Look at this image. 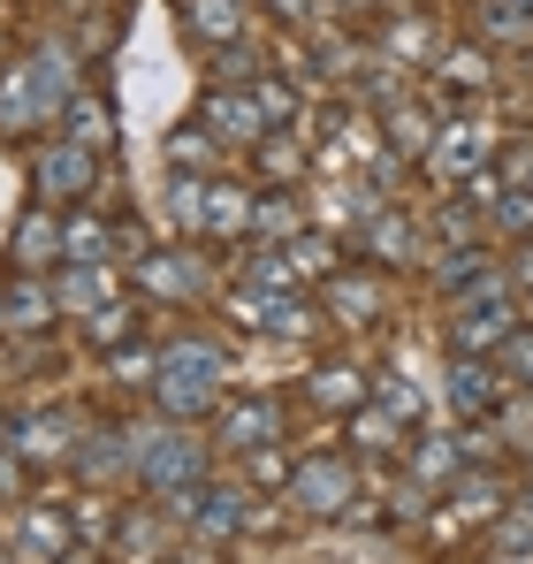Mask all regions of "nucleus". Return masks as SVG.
Wrapping results in <instances>:
<instances>
[{
  "instance_id": "1",
  "label": "nucleus",
  "mask_w": 533,
  "mask_h": 564,
  "mask_svg": "<svg viewBox=\"0 0 533 564\" xmlns=\"http://www.w3.org/2000/svg\"><path fill=\"white\" fill-rule=\"evenodd\" d=\"M229 397V351L206 344V336H183L161 351V375H153V404L168 420H206L214 404Z\"/></svg>"
},
{
  "instance_id": "2",
  "label": "nucleus",
  "mask_w": 533,
  "mask_h": 564,
  "mask_svg": "<svg viewBox=\"0 0 533 564\" xmlns=\"http://www.w3.org/2000/svg\"><path fill=\"white\" fill-rule=\"evenodd\" d=\"M138 488L145 496H161L176 519L198 511V488H206V443L191 435V427H153V443H145V458H138Z\"/></svg>"
},
{
  "instance_id": "3",
  "label": "nucleus",
  "mask_w": 533,
  "mask_h": 564,
  "mask_svg": "<svg viewBox=\"0 0 533 564\" xmlns=\"http://www.w3.org/2000/svg\"><path fill=\"white\" fill-rule=\"evenodd\" d=\"M519 328H526V313H519L511 282H488V290H472V297H457V305H449L443 344H449V359H496Z\"/></svg>"
},
{
  "instance_id": "4",
  "label": "nucleus",
  "mask_w": 533,
  "mask_h": 564,
  "mask_svg": "<svg viewBox=\"0 0 533 564\" xmlns=\"http://www.w3.org/2000/svg\"><path fill=\"white\" fill-rule=\"evenodd\" d=\"M290 511L297 519H344L358 503V473H351V458L344 451H320V458H297L290 466Z\"/></svg>"
},
{
  "instance_id": "5",
  "label": "nucleus",
  "mask_w": 533,
  "mask_h": 564,
  "mask_svg": "<svg viewBox=\"0 0 533 564\" xmlns=\"http://www.w3.org/2000/svg\"><path fill=\"white\" fill-rule=\"evenodd\" d=\"M31 184H39V198L46 206H85L91 184H99V161H91V145H77V138H54V145H39L31 153Z\"/></svg>"
},
{
  "instance_id": "6",
  "label": "nucleus",
  "mask_w": 533,
  "mask_h": 564,
  "mask_svg": "<svg viewBox=\"0 0 533 564\" xmlns=\"http://www.w3.org/2000/svg\"><path fill=\"white\" fill-rule=\"evenodd\" d=\"M130 290L153 297V305H191L206 290V260L191 245H153L145 260H130Z\"/></svg>"
},
{
  "instance_id": "7",
  "label": "nucleus",
  "mask_w": 533,
  "mask_h": 564,
  "mask_svg": "<svg viewBox=\"0 0 533 564\" xmlns=\"http://www.w3.org/2000/svg\"><path fill=\"white\" fill-rule=\"evenodd\" d=\"M77 550V519L62 503H15V527H8V564H62Z\"/></svg>"
},
{
  "instance_id": "8",
  "label": "nucleus",
  "mask_w": 533,
  "mask_h": 564,
  "mask_svg": "<svg viewBox=\"0 0 533 564\" xmlns=\"http://www.w3.org/2000/svg\"><path fill=\"white\" fill-rule=\"evenodd\" d=\"M214 443L229 451V458H252V451H266V443H282V397H266V389H252V397H221L214 404Z\"/></svg>"
},
{
  "instance_id": "9",
  "label": "nucleus",
  "mask_w": 533,
  "mask_h": 564,
  "mask_svg": "<svg viewBox=\"0 0 533 564\" xmlns=\"http://www.w3.org/2000/svg\"><path fill=\"white\" fill-rule=\"evenodd\" d=\"M198 122H206L221 145H260L266 138V115H260V93H252V85H206V93H198Z\"/></svg>"
},
{
  "instance_id": "10",
  "label": "nucleus",
  "mask_w": 533,
  "mask_h": 564,
  "mask_svg": "<svg viewBox=\"0 0 533 564\" xmlns=\"http://www.w3.org/2000/svg\"><path fill=\"white\" fill-rule=\"evenodd\" d=\"M176 511L161 503V496H138V503H122V527H115V550L130 564H161L168 550H176Z\"/></svg>"
},
{
  "instance_id": "11",
  "label": "nucleus",
  "mask_w": 533,
  "mask_h": 564,
  "mask_svg": "<svg viewBox=\"0 0 533 564\" xmlns=\"http://www.w3.org/2000/svg\"><path fill=\"white\" fill-rule=\"evenodd\" d=\"M8 443L23 451V466L39 473V466H69V458H77V443H85V427H77L62 404H46V412H31V420H15V427H8Z\"/></svg>"
},
{
  "instance_id": "12",
  "label": "nucleus",
  "mask_w": 533,
  "mask_h": 564,
  "mask_svg": "<svg viewBox=\"0 0 533 564\" xmlns=\"http://www.w3.org/2000/svg\"><path fill=\"white\" fill-rule=\"evenodd\" d=\"M252 496H260L252 480H206V488H198L191 527H198L206 542H237V534H252V519H260V511H252Z\"/></svg>"
},
{
  "instance_id": "13",
  "label": "nucleus",
  "mask_w": 533,
  "mask_h": 564,
  "mask_svg": "<svg viewBox=\"0 0 533 564\" xmlns=\"http://www.w3.org/2000/svg\"><path fill=\"white\" fill-rule=\"evenodd\" d=\"M62 268V206H31L15 221V252H8V275H54Z\"/></svg>"
},
{
  "instance_id": "14",
  "label": "nucleus",
  "mask_w": 533,
  "mask_h": 564,
  "mask_svg": "<svg viewBox=\"0 0 533 564\" xmlns=\"http://www.w3.org/2000/svg\"><path fill=\"white\" fill-rule=\"evenodd\" d=\"M503 397H511V381H503L496 359H457V367H449V404H457V420H496Z\"/></svg>"
},
{
  "instance_id": "15",
  "label": "nucleus",
  "mask_w": 533,
  "mask_h": 564,
  "mask_svg": "<svg viewBox=\"0 0 533 564\" xmlns=\"http://www.w3.org/2000/svg\"><path fill=\"white\" fill-rule=\"evenodd\" d=\"M435 138H443V115H435V107H420V99H389V115H381V145H389L396 161H427Z\"/></svg>"
},
{
  "instance_id": "16",
  "label": "nucleus",
  "mask_w": 533,
  "mask_h": 564,
  "mask_svg": "<svg viewBox=\"0 0 533 564\" xmlns=\"http://www.w3.org/2000/svg\"><path fill=\"white\" fill-rule=\"evenodd\" d=\"M358 252H373L381 268H412V260H420V221L396 214V206H373L366 229H358Z\"/></svg>"
},
{
  "instance_id": "17",
  "label": "nucleus",
  "mask_w": 533,
  "mask_h": 564,
  "mask_svg": "<svg viewBox=\"0 0 533 564\" xmlns=\"http://www.w3.org/2000/svg\"><path fill=\"white\" fill-rule=\"evenodd\" d=\"M488 130L480 122H443V138H435V153H427V169L443 176V184H472L480 176V161H488Z\"/></svg>"
},
{
  "instance_id": "18",
  "label": "nucleus",
  "mask_w": 533,
  "mask_h": 564,
  "mask_svg": "<svg viewBox=\"0 0 533 564\" xmlns=\"http://www.w3.org/2000/svg\"><path fill=\"white\" fill-rule=\"evenodd\" d=\"M252 184H229V176H206V229L198 237H214V245H229V237H252Z\"/></svg>"
},
{
  "instance_id": "19",
  "label": "nucleus",
  "mask_w": 533,
  "mask_h": 564,
  "mask_svg": "<svg viewBox=\"0 0 533 564\" xmlns=\"http://www.w3.org/2000/svg\"><path fill=\"white\" fill-rule=\"evenodd\" d=\"M244 23H252L244 0H183V31H191L198 46H214V54H221V46H244Z\"/></svg>"
},
{
  "instance_id": "20",
  "label": "nucleus",
  "mask_w": 533,
  "mask_h": 564,
  "mask_svg": "<svg viewBox=\"0 0 533 564\" xmlns=\"http://www.w3.org/2000/svg\"><path fill=\"white\" fill-rule=\"evenodd\" d=\"M404 466L420 473L412 488H435V496H443L449 480L465 473V443H457V435H412V443H404Z\"/></svg>"
},
{
  "instance_id": "21",
  "label": "nucleus",
  "mask_w": 533,
  "mask_h": 564,
  "mask_svg": "<svg viewBox=\"0 0 533 564\" xmlns=\"http://www.w3.org/2000/svg\"><path fill=\"white\" fill-rule=\"evenodd\" d=\"M107 290H115L107 260H62V268H54V297H62V313H77V321L107 305Z\"/></svg>"
},
{
  "instance_id": "22",
  "label": "nucleus",
  "mask_w": 533,
  "mask_h": 564,
  "mask_svg": "<svg viewBox=\"0 0 533 564\" xmlns=\"http://www.w3.org/2000/svg\"><path fill=\"white\" fill-rule=\"evenodd\" d=\"M320 297L336 305V321H344V328H373V321H381V290L358 275V268H336V275L320 282Z\"/></svg>"
},
{
  "instance_id": "23",
  "label": "nucleus",
  "mask_w": 533,
  "mask_h": 564,
  "mask_svg": "<svg viewBox=\"0 0 533 564\" xmlns=\"http://www.w3.org/2000/svg\"><path fill=\"white\" fill-rule=\"evenodd\" d=\"M54 313H62V297H54V275H8V328H15V336L46 328Z\"/></svg>"
},
{
  "instance_id": "24",
  "label": "nucleus",
  "mask_w": 533,
  "mask_h": 564,
  "mask_svg": "<svg viewBox=\"0 0 533 564\" xmlns=\"http://www.w3.org/2000/svg\"><path fill=\"white\" fill-rule=\"evenodd\" d=\"M435 54H443V31H435V15H404V23H389V31H381V62L427 69Z\"/></svg>"
},
{
  "instance_id": "25",
  "label": "nucleus",
  "mask_w": 533,
  "mask_h": 564,
  "mask_svg": "<svg viewBox=\"0 0 533 564\" xmlns=\"http://www.w3.org/2000/svg\"><path fill=\"white\" fill-rule=\"evenodd\" d=\"M305 221H297V198H290V184H266L260 198H252V237L244 245H290Z\"/></svg>"
},
{
  "instance_id": "26",
  "label": "nucleus",
  "mask_w": 533,
  "mask_h": 564,
  "mask_svg": "<svg viewBox=\"0 0 533 564\" xmlns=\"http://www.w3.org/2000/svg\"><path fill=\"white\" fill-rule=\"evenodd\" d=\"M305 397L313 404H328V412H358L366 397H373V381H366V367H320V375H305Z\"/></svg>"
},
{
  "instance_id": "27",
  "label": "nucleus",
  "mask_w": 533,
  "mask_h": 564,
  "mask_svg": "<svg viewBox=\"0 0 533 564\" xmlns=\"http://www.w3.org/2000/svg\"><path fill=\"white\" fill-rule=\"evenodd\" d=\"M351 443H358V451H381V458H404V443H412V435H404V420H396V412H381V404L366 397V404L351 412Z\"/></svg>"
},
{
  "instance_id": "28",
  "label": "nucleus",
  "mask_w": 533,
  "mask_h": 564,
  "mask_svg": "<svg viewBox=\"0 0 533 564\" xmlns=\"http://www.w3.org/2000/svg\"><path fill=\"white\" fill-rule=\"evenodd\" d=\"M488 550H496V557H533V503L526 496H519V503H503V511H496V519H488Z\"/></svg>"
},
{
  "instance_id": "29",
  "label": "nucleus",
  "mask_w": 533,
  "mask_h": 564,
  "mask_svg": "<svg viewBox=\"0 0 533 564\" xmlns=\"http://www.w3.org/2000/svg\"><path fill=\"white\" fill-rule=\"evenodd\" d=\"M130 336H138V305H130V297H107L99 313H85V344L91 351H122Z\"/></svg>"
},
{
  "instance_id": "30",
  "label": "nucleus",
  "mask_w": 533,
  "mask_h": 564,
  "mask_svg": "<svg viewBox=\"0 0 533 564\" xmlns=\"http://www.w3.org/2000/svg\"><path fill=\"white\" fill-rule=\"evenodd\" d=\"M282 252H290V268H297V282H328L336 268H344V252H336V237H313V229H297V237H290Z\"/></svg>"
},
{
  "instance_id": "31",
  "label": "nucleus",
  "mask_w": 533,
  "mask_h": 564,
  "mask_svg": "<svg viewBox=\"0 0 533 564\" xmlns=\"http://www.w3.org/2000/svg\"><path fill=\"white\" fill-rule=\"evenodd\" d=\"M435 77H443L449 93H480L496 69H488V54H480V46H457V54H443V62H435Z\"/></svg>"
},
{
  "instance_id": "32",
  "label": "nucleus",
  "mask_w": 533,
  "mask_h": 564,
  "mask_svg": "<svg viewBox=\"0 0 533 564\" xmlns=\"http://www.w3.org/2000/svg\"><path fill=\"white\" fill-rule=\"evenodd\" d=\"M373 404H381V412H396L404 427L427 412V397H420V381H412V375H373Z\"/></svg>"
},
{
  "instance_id": "33",
  "label": "nucleus",
  "mask_w": 533,
  "mask_h": 564,
  "mask_svg": "<svg viewBox=\"0 0 533 564\" xmlns=\"http://www.w3.org/2000/svg\"><path fill=\"white\" fill-rule=\"evenodd\" d=\"M107 375H115V381H138V389H153V375H161V351H153V344H122V351H107Z\"/></svg>"
},
{
  "instance_id": "34",
  "label": "nucleus",
  "mask_w": 533,
  "mask_h": 564,
  "mask_svg": "<svg viewBox=\"0 0 533 564\" xmlns=\"http://www.w3.org/2000/svg\"><path fill=\"white\" fill-rule=\"evenodd\" d=\"M480 23L496 39H533V0H480Z\"/></svg>"
},
{
  "instance_id": "35",
  "label": "nucleus",
  "mask_w": 533,
  "mask_h": 564,
  "mask_svg": "<svg viewBox=\"0 0 533 564\" xmlns=\"http://www.w3.org/2000/svg\"><path fill=\"white\" fill-rule=\"evenodd\" d=\"M266 336H282V344H297V336H320V305H305V297H282V305H274V321H266Z\"/></svg>"
},
{
  "instance_id": "36",
  "label": "nucleus",
  "mask_w": 533,
  "mask_h": 564,
  "mask_svg": "<svg viewBox=\"0 0 533 564\" xmlns=\"http://www.w3.org/2000/svg\"><path fill=\"white\" fill-rule=\"evenodd\" d=\"M244 480H252L260 496H282V488H290V458L266 443V451H252V458H244Z\"/></svg>"
},
{
  "instance_id": "37",
  "label": "nucleus",
  "mask_w": 533,
  "mask_h": 564,
  "mask_svg": "<svg viewBox=\"0 0 533 564\" xmlns=\"http://www.w3.org/2000/svg\"><path fill=\"white\" fill-rule=\"evenodd\" d=\"M496 367H503V381H511V389H533V321L511 336V344H503V351H496Z\"/></svg>"
},
{
  "instance_id": "38",
  "label": "nucleus",
  "mask_w": 533,
  "mask_h": 564,
  "mask_svg": "<svg viewBox=\"0 0 533 564\" xmlns=\"http://www.w3.org/2000/svg\"><path fill=\"white\" fill-rule=\"evenodd\" d=\"M214 85H260V46H221L214 54Z\"/></svg>"
},
{
  "instance_id": "39",
  "label": "nucleus",
  "mask_w": 533,
  "mask_h": 564,
  "mask_svg": "<svg viewBox=\"0 0 533 564\" xmlns=\"http://www.w3.org/2000/svg\"><path fill=\"white\" fill-rule=\"evenodd\" d=\"M252 93H260V115H266V130H290V122H297V93H290L282 77H260Z\"/></svg>"
},
{
  "instance_id": "40",
  "label": "nucleus",
  "mask_w": 533,
  "mask_h": 564,
  "mask_svg": "<svg viewBox=\"0 0 533 564\" xmlns=\"http://www.w3.org/2000/svg\"><path fill=\"white\" fill-rule=\"evenodd\" d=\"M214 161V130H168V169H206Z\"/></svg>"
},
{
  "instance_id": "41",
  "label": "nucleus",
  "mask_w": 533,
  "mask_h": 564,
  "mask_svg": "<svg viewBox=\"0 0 533 564\" xmlns=\"http://www.w3.org/2000/svg\"><path fill=\"white\" fill-rule=\"evenodd\" d=\"M252 153H260V169H266V176H282V184H290V176H297V169H305V153H297V145H290V138H274V130H266L260 145H252Z\"/></svg>"
},
{
  "instance_id": "42",
  "label": "nucleus",
  "mask_w": 533,
  "mask_h": 564,
  "mask_svg": "<svg viewBox=\"0 0 533 564\" xmlns=\"http://www.w3.org/2000/svg\"><path fill=\"white\" fill-rule=\"evenodd\" d=\"M23 488H31L23 451H15V443H0V503H23Z\"/></svg>"
},
{
  "instance_id": "43",
  "label": "nucleus",
  "mask_w": 533,
  "mask_h": 564,
  "mask_svg": "<svg viewBox=\"0 0 533 564\" xmlns=\"http://www.w3.org/2000/svg\"><path fill=\"white\" fill-rule=\"evenodd\" d=\"M69 138H77V145H107V99H85V107L69 115Z\"/></svg>"
},
{
  "instance_id": "44",
  "label": "nucleus",
  "mask_w": 533,
  "mask_h": 564,
  "mask_svg": "<svg viewBox=\"0 0 533 564\" xmlns=\"http://www.w3.org/2000/svg\"><path fill=\"white\" fill-rule=\"evenodd\" d=\"M266 8H274L282 23H313V0H266Z\"/></svg>"
},
{
  "instance_id": "45",
  "label": "nucleus",
  "mask_w": 533,
  "mask_h": 564,
  "mask_svg": "<svg viewBox=\"0 0 533 564\" xmlns=\"http://www.w3.org/2000/svg\"><path fill=\"white\" fill-rule=\"evenodd\" d=\"M503 275H511V290H526V297H533V245H526V260H519V268H503Z\"/></svg>"
},
{
  "instance_id": "46",
  "label": "nucleus",
  "mask_w": 533,
  "mask_h": 564,
  "mask_svg": "<svg viewBox=\"0 0 533 564\" xmlns=\"http://www.w3.org/2000/svg\"><path fill=\"white\" fill-rule=\"evenodd\" d=\"M62 564H107V557H99V550H85V542H77V550H69V557H62Z\"/></svg>"
},
{
  "instance_id": "47",
  "label": "nucleus",
  "mask_w": 533,
  "mask_h": 564,
  "mask_svg": "<svg viewBox=\"0 0 533 564\" xmlns=\"http://www.w3.org/2000/svg\"><path fill=\"white\" fill-rule=\"evenodd\" d=\"M328 8H336V15H366L373 0H328Z\"/></svg>"
},
{
  "instance_id": "48",
  "label": "nucleus",
  "mask_w": 533,
  "mask_h": 564,
  "mask_svg": "<svg viewBox=\"0 0 533 564\" xmlns=\"http://www.w3.org/2000/svg\"><path fill=\"white\" fill-rule=\"evenodd\" d=\"M0 336H8V282H0Z\"/></svg>"
},
{
  "instance_id": "49",
  "label": "nucleus",
  "mask_w": 533,
  "mask_h": 564,
  "mask_svg": "<svg viewBox=\"0 0 533 564\" xmlns=\"http://www.w3.org/2000/svg\"><path fill=\"white\" fill-rule=\"evenodd\" d=\"M0 427H15V420H8V404H0Z\"/></svg>"
},
{
  "instance_id": "50",
  "label": "nucleus",
  "mask_w": 533,
  "mask_h": 564,
  "mask_svg": "<svg viewBox=\"0 0 533 564\" xmlns=\"http://www.w3.org/2000/svg\"><path fill=\"white\" fill-rule=\"evenodd\" d=\"M526 305H533V297H526ZM526 321H533V313H526Z\"/></svg>"
}]
</instances>
